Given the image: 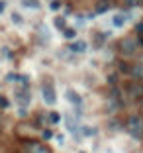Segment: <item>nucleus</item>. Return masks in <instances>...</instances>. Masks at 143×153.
Instances as JSON below:
<instances>
[{
  "label": "nucleus",
  "mask_w": 143,
  "mask_h": 153,
  "mask_svg": "<svg viewBox=\"0 0 143 153\" xmlns=\"http://www.w3.org/2000/svg\"><path fill=\"white\" fill-rule=\"evenodd\" d=\"M22 6H26V8H31V10H37L39 8V0H22Z\"/></svg>",
  "instance_id": "10"
},
{
  "label": "nucleus",
  "mask_w": 143,
  "mask_h": 153,
  "mask_svg": "<svg viewBox=\"0 0 143 153\" xmlns=\"http://www.w3.org/2000/svg\"><path fill=\"white\" fill-rule=\"evenodd\" d=\"M0 106H2V108H6V106H8V100L2 98V96H0Z\"/></svg>",
  "instance_id": "24"
},
{
  "label": "nucleus",
  "mask_w": 143,
  "mask_h": 153,
  "mask_svg": "<svg viewBox=\"0 0 143 153\" xmlns=\"http://www.w3.org/2000/svg\"><path fill=\"white\" fill-rule=\"evenodd\" d=\"M30 153H49V151H47V149H45L43 145H39V143H33V145L30 147Z\"/></svg>",
  "instance_id": "14"
},
{
  "label": "nucleus",
  "mask_w": 143,
  "mask_h": 153,
  "mask_svg": "<svg viewBox=\"0 0 143 153\" xmlns=\"http://www.w3.org/2000/svg\"><path fill=\"white\" fill-rule=\"evenodd\" d=\"M10 18H12V22H14V24H18V26H20V24H22V22H24V20H22V16H20V14H18V12H14V14H12V16H10Z\"/></svg>",
  "instance_id": "16"
},
{
  "label": "nucleus",
  "mask_w": 143,
  "mask_h": 153,
  "mask_svg": "<svg viewBox=\"0 0 143 153\" xmlns=\"http://www.w3.org/2000/svg\"><path fill=\"white\" fill-rule=\"evenodd\" d=\"M106 10H110V2H108V0H102V2L96 4V12L98 14H104Z\"/></svg>",
  "instance_id": "13"
},
{
  "label": "nucleus",
  "mask_w": 143,
  "mask_h": 153,
  "mask_svg": "<svg viewBox=\"0 0 143 153\" xmlns=\"http://www.w3.org/2000/svg\"><path fill=\"white\" fill-rule=\"evenodd\" d=\"M81 153H82V151H81Z\"/></svg>",
  "instance_id": "28"
},
{
  "label": "nucleus",
  "mask_w": 143,
  "mask_h": 153,
  "mask_svg": "<svg viewBox=\"0 0 143 153\" xmlns=\"http://www.w3.org/2000/svg\"><path fill=\"white\" fill-rule=\"evenodd\" d=\"M127 131H130V135L135 137V140L143 137V118L141 116H131L127 120Z\"/></svg>",
  "instance_id": "1"
},
{
  "label": "nucleus",
  "mask_w": 143,
  "mask_h": 153,
  "mask_svg": "<svg viewBox=\"0 0 143 153\" xmlns=\"http://www.w3.org/2000/svg\"><path fill=\"white\" fill-rule=\"evenodd\" d=\"M65 96H67V100H69V102H73V104H75V106H79V104L82 102V98H81V96H79V94H76L75 90H71V88L67 90V94H65Z\"/></svg>",
  "instance_id": "7"
},
{
  "label": "nucleus",
  "mask_w": 143,
  "mask_h": 153,
  "mask_svg": "<svg viewBox=\"0 0 143 153\" xmlns=\"http://www.w3.org/2000/svg\"><path fill=\"white\" fill-rule=\"evenodd\" d=\"M55 26L61 27V30H65V20H63V18H57V20H55Z\"/></svg>",
  "instance_id": "20"
},
{
  "label": "nucleus",
  "mask_w": 143,
  "mask_h": 153,
  "mask_svg": "<svg viewBox=\"0 0 143 153\" xmlns=\"http://www.w3.org/2000/svg\"><path fill=\"white\" fill-rule=\"evenodd\" d=\"M16 100L22 104V108H26V104H30V100H31V94L27 90H20V92H16Z\"/></svg>",
  "instance_id": "5"
},
{
  "label": "nucleus",
  "mask_w": 143,
  "mask_h": 153,
  "mask_svg": "<svg viewBox=\"0 0 143 153\" xmlns=\"http://www.w3.org/2000/svg\"><path fill=\"white\" fill-rule=\"evenodd\" d=\"M86 49H88L86 41H73V43H69V51H73V53H86Z\"/></svg>",
  "instance_id": "4"
},
{
  "label": "nucleus",
  "mask_w": 143,
  "mask_h": 153,
  "mask_svg": "<svg viewBox=\"0 0 143 153\" xmlns=\"http://www.w3.org/2000/svg\"><path fill=\"white\" fill-rule=\"evenodd\" d=\"M120 51L124 55H133L137 51V39H131V37H125L120 41Z\"/></svg>",
  "instance_id": "3"
},
{
  "label": "nucleus",
  "mask_w": 143,
  "mask_h": 153,
  "mask_svg": "<svg viewBox=\"0 0 143 153\" xmlns=\"http://www.w3.org/2000/svg\"><path fill=\"white\" fill-rule=\"evenodd\" d=\"M49 6H51V10H57V8H59V6H61V4H59L57 0H55V2H51V4H49Z\"/></svg>",
  "instance_id": "25"
},
{
  "label": "nucleus",
  "mask_w": 143,
  "mask_h": 153,
  "mask_svg": "<svg viewBox=\"0 0 143 153\" xmlns=\"http://www.w3.org/2000/svg\"><path fill=\"white\" fill-rule=\"evenodd\" d=\"M41 96H43V102L47 106H53L57 102V94H55V88L53 85H43L41 86Z\"/></svg>",
  "instance_id": "2"
},
{
  "label": "nucleus",
  "mask_w": 143,
  "mask_h": 153,
  "mask_svg": "<svg viewBox=\"0 0 143 153\" xmlns=\"http://www.w3.org/2000/svg\"><path fill=\"white\" fill-rule=\"evenodd\" d=\"M141 102H143V100H141Z\"/></svg>",
  "instance_id": "27"
},
{
  "label": "nucleus",
  "mask_w": 143,
  "mask_h": 153,
  "mask_svg": "<svg viewBox=\"0 0 143 153\" xmlns=\"http://www.w3.org/2000/svg\"><path fill=\"white\" fill-rule=\"evenodd\" d=\"M4 10H6V2H4V0H0V14L4 12Z\"/></svg>",
  "instance_id": "26"
},
{
  "label": "nucleus",
  "mask_w": 143,
  "mask_h": 153,
  "mask_svg": "<svg viewBox=\"0 0 143 153\" xmlns=\"http://www.w3.org/2000/svg\"><path fill=\"white\" fill-rule=\"evenodd\" d=\"M81 134H82V135H94V130H92V128L82 126V128H81Z\"/></svg>",
  "instance_id": "17"
},
{
  "label": "nucleus",
  "mask_w": 143,
  "mask_h": 153,
  "mask_svg": "<svg viewBox=\"0 0 143 153\" xmlns=\"http://www.w3.org/2000/svg\"><path fill=\"white\" fill-rule=\"evenodd\" d=\"M49 120H51V124H57V122L61 120V116H59L57 112H51V114H49Z\"/></svg>",
  "instance_id": "18"
},
{
  "label": "nucleus",
  "mask_w": 143,
  "mask_h": 153,
  "mask_svg": "<svg viewBox=\"0 0 143 153\" xmlns=\"http://www.w3.org/2000/svg\"><path fill=\"white\" fill-rule=\"evenodd\" d=\"M130 92L133 96H143V85H130Z\"/></svg>",
  "instance_id": "11"
},
{
  "label": "nucleus",
  "mask_w": 143,
  "mask_h": 153,
  "mask_svg": "<svg viewBox=\"0 0 143 153\" xmlns=\"http://www.w3.org/2000/svg\"><path fill=\"white\" fill-rule=\"evenodd\" d=\"M130 73H131V76H135V79H143V65L141 63L133 65V67L130 69Z\"/></svg>",
  "instance_id": "8"
},
{
  "label": "nucleus",
  "mask_w": 143,
  "mask_h": 153,
  "mask_svg": "<svg viewBox=\"0 0 143 153\" xmlns=\"http://www.w3.org/2000/svg\"><path fill=\"white\" fill-rule=\"evenodd\" d=\"M120 106H122L120 94H118V92H114V94L110 96V100H108V110H110V112H114V110H118Z\"/></svg>",
  "instance_id": "6"
},
{
  "label": "nucleus",
  "mask_w": 143,
  "mask_h": 153,
  "mask_svg": "<svg viewBox=\"0 0 143 153\" xmlns=\"http://www.w3.org/2000/svg\"><path fill=\"white\" fill-rule=\"evenodd\" d=\"M67 130L73 131V134H76V131H79V124L75 122V118H67Z\"/></svg>",
  "instance_id": "12"
},
{
  "label": "nucleus",
  "mask_w": 143,
  "mask_h": 153,
  "mask_svg": "<svg viewBox=\"0 0 143 153\" xmlns=\"http://www.w3.org/2000/svg\"><path fill=\"white\" fill-rule=\"evenodd\" d=\"M125 20H127V18H125V14H116V16L112 18V26H116V27H122V26L125 24Z\"/></svg>",
  "instance_id": "9"
},
{
  "label": "nucleus",
  "mask_w": 143,
  "mask_h": 153,
  "mask_svg": "<svg viewBox=\"0 0 143 153\" xmlns=\"http://www.w3.org/2000/svg\"><path fill=\"white\" fill-rule=\"evenodd\" d=\"M63 36L67 37V39H75V37H76V30H73V27H65V30H63Z\"/></svg>",
  "instance_id": "15"
},
{
  "label": "nucleus",
  "mask_w": 143,
  "mask_h": 153,
  "mask_svg": "<svg viewBox=\"0 0 143 153\" xmlns=\"http://www.w3.org/2000/svg\"><path fill=\"white\" fill-rule=\"evenodd\" d=\"M104 39H106V36H96V43H104Z\"/></svg>",
  "instance_id": "23"
},
{
  "label": "nucleus",
  "mask_w": 143,
  "mask_h": 153,
  "mask_svg": "<svg viewBox=\"0 0 143 153\" xmlns=\"http://www.w3.org/2000/svg\"><path fill=\"white\" fill-rule=\"evenodd\" d=\"M6 81H8V82H14V81H20V76H18V75H12V73H10V75H6Z\"/></svg>",
  "instance_id": "19"
},
{
  "label": "nucleus",
  "mask_w": 143,
  "mask_h": 153,
  "mask_svg": "<svg viewBox=\"0 0 143 153\" xmlns=\"http://www.w3.org/2000/svg\"><path fill=\"white\" fill-rule=\"evenodd\" d=\"M124 4H125V6H137L139 0H124Z\"/></svg>",
  "instance_id": "21"
},
{
  "label": "nucleus",
  "mask_w": 143,
  "mask_h": 153,
  "mask_svg": "<svg viewBox=\"0 0 143 153\" xmlns=\"http://www.w3.org/2000/svg\"><path fill=\"white\" fill-rule=\"evenodd\" d=\"M51 137H53V134H51L49 130H45L43 131V140H51Z\"/></svg>",
  "instance_id": "22"
}]
</instances>
